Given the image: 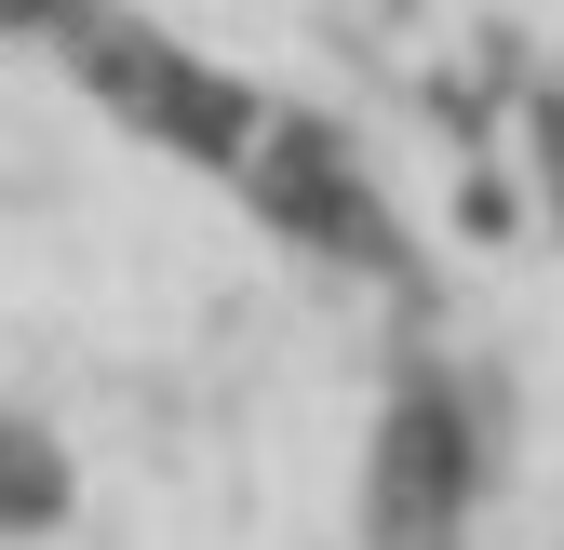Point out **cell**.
Masks as SVG:
<instances>
[{"instance_id":"obj_1","label":"cell","mask_w":564,"mask_h":550,"mask_svg":"<svg viewBox=\"0 0 564 550\" xmlns=\"http://www.w3.org/2000/svg\"><path fill=\"white\" fill-rule=\"evenodd\" d=\"M470 229L564 255V0H323Z\"/></svg>"}]
</instances>
